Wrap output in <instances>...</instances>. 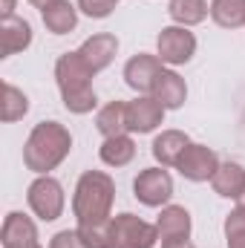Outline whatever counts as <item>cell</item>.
<instances>
[{"mask_svg": "<svg viewBox=\"0 0 245 248\" xmlns=\"http://www.w3.org/2000/svg\"><path fill=\"white\" fill-rule=\"evenodd\" d=\"M159 72H162V58H153V55H136L133 61H127V66H124L127 84L133 90H138V93H150Z\"/></svg>", "mask_w": 245, "mask_h": 248, "instance_id": "obj_9", "label": "cell"}, {"mask_svg": "<svg viewBox=\"0 0 245 248\" xmlns=\"http://www.w3.org/2000/svg\"><path fill=\"white\" fill-rule=\"evenodd\" d=\"M78 6L90 15V17H107L116 9V0H78Z\"/></svg>", "mask_w": 245, "mask_h": 248, "instance_id": "obj_25", "label": "cell"}, {"mask_svg": "<svg viewBox=\"0 0 245 248\" xmlns=\"http://www.w3.org/2000/svg\"><path fill=\"white\" fill-rule=\"evenodd\" d=\"M3 248H41L38 246V231L29 217L23 214H9L3 225Z\"/></svg>", "mask_w": 245, "mask_h": 248, "instance_id": "obj_11", "label": "cell"}, {"mask_svg": "<svg viewBox=\"0 0 245 248\" xmlns=\"http://www.w3.org/2000/svg\"><path fill=\"white\" fill-rule=\"evenodd\" d=\"M159 228L141 222L133 214H122L107 225V248H153Z\"/></svg>", "mask_w": 245, "mask_h": 248, "instance_id": "obj_4", "label": "cell"}, {"mask_svg": "<svg viewBox=\"0 0 245 248\" xmlns=\"http://www.w3.org/2000/svg\"><path fill=\"white\" fill-rule=\"evenodd\" d=\"M176 168L182 170L184 179L205 182V179H214V173H216L219 165H216V153L214 150H208L202 144H187L184 153L179 156V162H176Z\"/></svg>", "mask_w": 245, "mask_h": 248, "instance_id": "obj_7", "label": "cell"}, {"mask_svg": "<svg viewBox=\"0 0 245 248\" xmlns=\"http://www.w3.org/2000/svg\"><path fill=\"white\" fill-rule=\"evenodd\" d=\"M98 130L107 136V139H113V136H124V130H130L127 127V104L122 101H113V104H107L101 113H98Z\"/></svg>", "mask_w": 245, "mask_h": 248, "instance_id": "obj_18", "label": "cell"}, {"mask_svg": "<svg viewBox=\"0 0 245 248\" xmlns=\"http://www.w3.org/2000/svg\"><path fill=\"white\" fill-rule=\"evenodd\" d=\"M153 98L162 104V107H182L184 95H187V90H184V81L176 75V72H170V69H162L159 75H156V81H153Z\"/></svg>", "mask_w": 245, "mask_h": 248, "instance_id": "obj_12", "label": "cell"}, {"mask_svg": "<svg viewBox=\"0 0 245 248\" xmlns=\"http://www.w3.org/2000/svg\"><path fill=\"white\" fill-rule=\"evenodd\" d=\"M214 187H216V193L219 196H228V199H240L245 190V170L240 165H219L216 168V173H214Z\"/></svg>", "mask_w": 245, "mask_h": 248, "instance_id": "obj_15", "label": "cell"}, {"mask_svg": "<svg viewBox=\"0 0 245 248\" xmlns=\"http://www.w3.org/2000/svg\"><path fill=\"white\" fill-rule=\"evenodd\" d=\"M170 196H173V179H170L168 170L147 168V170L138 173V179H136V199L138 202L156 208V205L168 202Z\"/></svg>", "mask_w": 245, "mask_h": 248, "instance_id": "obj_6", "label": "cell"}, {"mask_svg": "<svg viewBox=\"0 0 245 248\" xmlns=\"http://www.w3.org/2000/svg\"><path fill=\"white\" fill-rule=\"evenodd\" d=\"M44 23H46L49 32L63 35V32L75 29V9L66 0H58V3H52V6L44 9Z\"/></svg>", "mask_w": 245, "mask_h": 248, "instance_id": "obj_20", "label": "cell"}, {"mask_svg": "<svg viewBox=\"0 0 245 248\" xmlns=\"http://www.w3.org/2000/svg\"><path fill=\"white\" fill-rule=\"evenodd\" d=\"M29 3H35L38 9H46V6H52V3H58V0H29Z\"/></svg>", "mask_w": 245, "mask_h": 248, "instance_id": "obj_29", "label": "cell"}, {"mask_svg": "<svg viewBox=\"0 0 245 248\" xmlns=\"http://www.w3.org/2000/svg\"><path fill=\"white\" fill-rule=\"evenodd\" d=\"M225 237H228V248H245V208H237L225 219Z\"/></svg>", "mask_w": 245, "mask_h": 248, "instance_id": "obj_24", "label": "cell"}, {"mask_svg": "<svg viewBox=\"0 0 245 248\" xmlns=\"http://www.w3.org/2000/svg\"><path fill=\"white\" fill-rule=\"evenodd\" d=\"M133 156H136V144H133V139H127V136H113V139H107V141L101 144V159H104L107 165H113V168L127 165Z\"/></svg>", "mask_w": 245, "mask_h": 248, "instance_id": "obj_21", "label": "cell"}, {"mask_svg": "<svg viewBox=\"0 0 245 248\" xmlns=\"http://www.w3.org/2000/svg\"><path fill=\"white\" fill-rule=\"evenodd\" d=\"M26 110H29L26 95H23L20 90H15L12 84H6V87H3V122H15V119H20Z\"/></svg>", "mask_w": 245, "mask_h": 248, "instance_id": "obj_23", "label": "cell"}, {"mask_svg": "<svg viewBox=\"0 0 245 248\" xmlns=\"http://www.w3.org/2000/svg\"><path fill=\"white\" fill-rule=\"evenodd\" d=\"M184 147H187V136L179 133V130H168L153 141V156L162 165H176L179 156L184 153Z\"/></svg>", "mask_w": 245, "mask_h": 248, "instance_id": "obj_17", "label": "cell"}, {"mask_svg": "<svg viewBox=\"0 0 245 248\" xmlns=\"http://www.w3.org/2000/svg\"><path fill=\"white\" fill-rule=\"evenodd\" d=\"M208 6L205 0H170V17L179 23H199L205 20Z\"/></svg>", "mask_w": 245, "mask_h": 248, "instance_id": "obj_22", "label": "cell"}, {"mask_svg": "<svg viewBox=\"0 0 245 248\" xmlns=\"http://www.w3.org/2000/svg\"><path fill=\"white\" fill-rule=\"evenodd\" d=\"M55 75H58V87L63 93V104L66 110L72 113H90L95 107V93L90 87V78L95 75L84 58L78 52H66L58 66H55Z\"/></svg>", "mask_w": 245, "mask_h": 248, "instance_id": "obj_3", "label": "cell"}, {"mask_svg": "<svg viewBox=\"0 0 245 248\" xmlns=\"http://www.w3.org/2000/svg\"><path fill=\"white\" fill-rule=\"evenodd\" d=\"M116 187L110 182V176L90 170L81 176V182L75 187V217H78V231L81 237L90 243V248H107V225H110V205H113V193Z\"/></svg>", "mask_w": 245, "mask_h": 248, "instance_id": "obj_1", "label": "cell"}, {"mask_svg": "<svg viewBox=\"0 0 245 248\" xmlns=\"http://www.w3.org/2000/svg\"><path fill=\"white\" fill-rule=\"evenodd\" d=\"M29 205H32V211L41 217V219H58L63 211V190L61 185L55 182V179H49V176H44V179H38V182H32L29 187Z\"/></svg>", "mask_w": 245, "mask_h": 248, "instance_id": "obj_5", "label": "cell"}, {"mask_svg": "<svg viewBox=\"0 0 245 248\" xmlns=\"http://www.w3.org/2000/svg\"><path fill=\"white\" fill-rule=\"evenodd\" d=\"M29 41H32V29H29L26 20L3 17V23H0V52H3V58H9L17 49H26Z\"/></svg>", "mask_w": 245, "mask_h": 248, "instance_id": "obj_14", "label": "cell"}, {"mask_svg": "<svg viewBox=\"0 0 245 248\" xmlns=\"http://www.w3.org/2000/svg\"><path fill=\"white\" fill-rule=\"evenodd\" d=\"M15 0H3V17H15Z\"/></svg>", "mask_w": 245, "mask_h": 248, "instance_id": "obj_28", "label": "cell"}, {"mask_svg": "<svg viewBox=\"0 0 245 248\" xmlns=\"http://www.w3.org/2000/svg\"><path fill=\"white\" fill-rule=\"evenodd\" d=\"M159 234H162V240H184L187 234H190V214L184 211V208H168V211H162V217H159Z\"/></svg>", "mask_w": 245, "mask_h": 248, "instance_id": "obj_16", "label": "cell"}, {"mask_svg": "<svg viewBox=\"0 0 245 248\" xmlns=\"http://www.w3.org/2000/svg\"><path fill=\"white\" fill-rule=\"evenodd\" d=\"M162 248H193V246H190L187 237H184V240H165V246Z\"/></svg>", "mask_w": 245, "mask_h": 248, "instance_id": "obj_27", "label": "cell"}, {"mask_svg": "<svg viewBox=\"0 0 245 248\" xmlns=\"http://www.w3.org/2000/svg\"><path fill=\"white\" fill-rule=\"evenodd\" d=\"M69 147H72V139H69V133L61 124L44 122L32 130V136L26 141V150H23V159H26L29 170L46 173L69 153Z\"/></svg>", "mask_w": 245, "mask_h": 248, "instance_id": "obj_2", "label": "cell"}, {"mask_svg": "<svg viewBox=\"0 0 245 248\" xmlns=\"http://www.w3.org/2000/svg\"><path fill=\"white\" fill-rule=\"evenodd\" d=\"M165 107L156 98H136L133 104H127V127L136 133H150L156 124H162Z\"/></svg>", "mask_w": 245, "mask_h": 248, "instance_id": "obj_10", "label": "cell"}, {"mask_svg": "<svg viewBox=\"0 0 245 248\" xmlns=\"http://www.w3.org/2000/svg\"><path fill=\"white\" fill-rule=\"evenodd\" d=\"M193 49H196V38L190 32H184L179 26L162 29V35H159V58L165 63H187L193 58Z\"/></svg>", "mask_w": 245, "mask_h": 248, "instance_id": "obj_8", "label": "cell"}, {"mask_svg": "<svg viewBox=\"0 0 245 248\" xmlns=\"http://www.w3.org/2000/svg\"><path fill=\"white\" fill-rule=\"evenodd\" d=\"M240 199H243V202H245V190H243V196H240Z\"/></svg>", "mask_w": 245, "mask_h": 248, "instance_id": "obj_30", "label": "cell"}, {"mask_svg": "<svg viewBox=\"0 0 245 248\" xmlns=\"http://www.w3.org/2000/svg\"><path fill=\"white\" fill-rule=\"evenodd\" d=\"M211 17L219 26L237 29L245 23V0H214L211 3Z\"/></svg>", "mask_w": 245, "mask_h": 248, "instance_id": "obj_19", "label": "cell"}, {"mask_svg": "<svg viewBox=\"0 0 245 248\" xmlns=\"http://www.w3.org/2000/svg\"><path fill=\"white\" fill-rule=\"evenodd\" d=\"M116 49H119V41H116L113 35H95V38H90V41L78 49V55L84 58V63H87L92 72H98V69H104L107 63L113 61Z\"/></svg>", "mask_w": 245, "mask_h": 248, "instance_id": "obj_13", "label": "cell"}, {"mask_svg": "<svg viewBox=\"0 0 245 248\" xmlns=\"http://www.w3.org/2000/svg\"><path fill=\"white\" fill-rule=\"evenodd\" d=\"M49 248H90V243L81 237V231H61V234H55Z\"/></svg>", "mask_w": 245, "mask_h": 248, "instance_id": "obj_26", "label": "cell"}]
</instances>
